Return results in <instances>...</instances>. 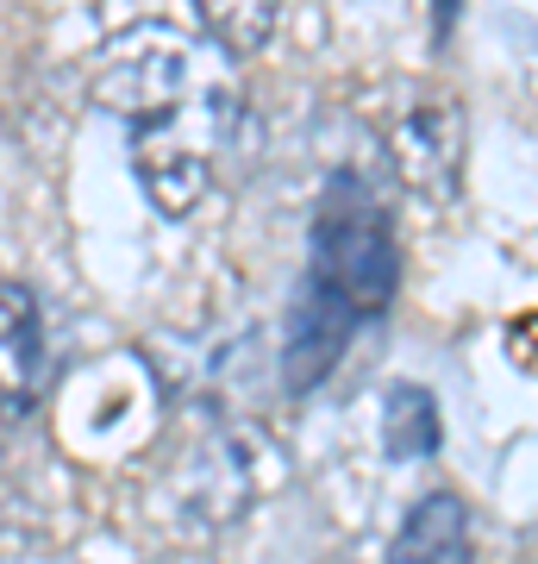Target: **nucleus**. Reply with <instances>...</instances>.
Returning <instances> with one entry per match:
<instances>
[{
    "label": "nucleus",
    "mask_w": 538,
    "mask_h": 564,
    "mask_svg": "<svg viewBox=\"0 0 538 564\" xmlns=\"http://www.w3.org/2000/svg\"><path fill=\"white\" fill-rule=\"evenodd\" d=\"M100 101L132 132L144 195L163 214H188L213 182V151L232 126V88L220 76V51L188 39L182 25L144 20L107 44Z\"/></svg>",
    "instance_id": "obj_1"
},
{
    "label": "nucleus",
    "mask_w": 538,
    "mask_h": 564,
    "mask_svg": "<svg viewBox=\"0 0 538 564\" xmlns=\"http://www.w3.org/2000/svg\"><path fill=\"white\" fill-rule=\"evenodd\" d=\"M207 32H213V51L220 57H244L270 32V7H232V13L220 7V13H207Z\"/></svg>",
    "instance_id": "obj_5"
},
{
    "label": "nucleus",
    "mask_w": 538,
    "mask_h": 564,
    "mask_svg": "<svg viewBox=\"0 0 538 564\" xmlns=\"http://www.w3.org/2000/svg\"><path fill=\"white\" fill-rule=\"evenodd\" d=\"M44 383V321L25 282H0V402L25 408Z\"/></svg>",
    "instance_id": "obj_3"
},
{
    "label": "nucleus",
    "mask_w": 538,
    "mask_h": 564,
    "mask_svg": "<svg viewBox=\"0 0 538 564\" xmlns=\"http://www.w3.org/2000/svg\"><path fill=\"white\" fill-rule=\"evenodd\" d=\"M395 276H400V258H395L388 214L358 176H332L314 220L307 302L295 307V333H288V383L295 389L319 383L339 364L344 339L388 307Z\"/></svg>",
    "instance_id": "obj_2"
},
{
    "label": "nucleus",
    "mask_w": 538,
    "mask_h": 564,
    "mask_svg": "<svg viewBox=\"0 0 538 564\" xmlns=\"http://www.w3.org/2000/svg\"><path fill=\"white\" fill-rule=\"evenodd\" d=\"M388 564H470V514L458 496H426L407 514Z\"/></svg>",
    "instance_id": "obj_4"
}]
</instances>
